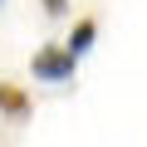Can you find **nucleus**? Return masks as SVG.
I'll return each mask as SVG.
<instances>
[{
  "label": "nucleus",
  "mask_w": 147,
  "mask_h": 147,
  "mask_svg": "<svg viewBox=\"0 0 147 147\" xmlns=\"http://www.w3.org/2000/svg\"><path fill=\"white\" fill-rule=\"evenodd\" d=\"M93 44H98V20H93V15H79L74 30H69V39H64V49H69L74 59H84Z\"/></svg>",
  "instance_id": "f03ea898"
},
{
  "label": "nucleus",
  "mask_w": 147,
  "mask_h": 147,
  "mask_svg": "<svg viewBox=\"0 0 147 147\" xmlns=\"http://www.w3.org/2000/svg\"><path fill=\"white\" fill-rule=\"evenodd\" d=\"M39 5H44V15H54V20L69 15V0H39Z\"/></svg>",
  "instance_id": "20e7f679"
},
{
  "label": "nucleus",
  "mask_w": 147,
  "mask_h": 147,
  "mask_svg": "<svg viewBox=\"0 0 147 147\" xmlns=\"http://www.w3.org/2000/svg\"><path fill=\"white\" fill-rule=\"evenodd\" d=\"M0 113H5L10 123H25L30 118V93L20 84H5V79H0Z\"/></svg>",
  "instance_id": "7ed1b4c3"
},
{
  "label": "nucleus",
  "mask_w": 147,
  "mask_h": 147,
  "mask_svg": "<svg viewBox=\"0 0 147 147\" xmlns=\"http://www.w3.org/2000/svg\"><path fill=\"white\" fill-rule=\"evenodd\" d=\"M5 5H10V0H0V10H5Z\"/></svg>",
  "instance_id": "39448f33"
},
{
  "label": "nucleus",
  "mask_w": 147,
  "mask_h": 147,
  "mask_svg": "<svg viewBox=\"0 0 147 147\" xmlns=\"http://www.w3.org/2000/svg\"><path fill=\"white\" fill-rule=\"evenodd\" d=\"M30 74H34V84H74V74H79V59H74L64 44H44V49H34Z\"/></svg>",
  "instance_id": "f257e3e1"
}]
</instances>
